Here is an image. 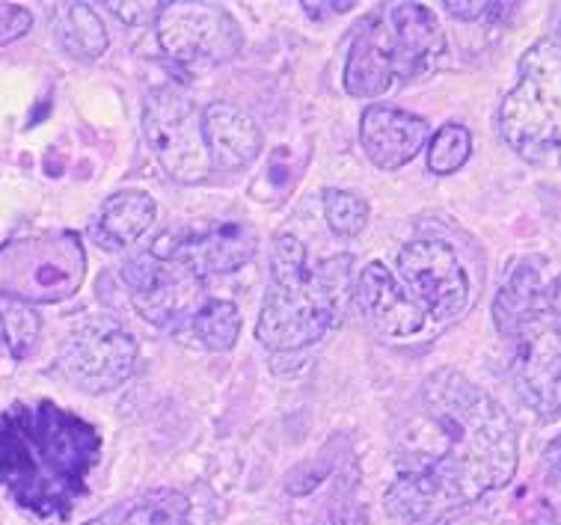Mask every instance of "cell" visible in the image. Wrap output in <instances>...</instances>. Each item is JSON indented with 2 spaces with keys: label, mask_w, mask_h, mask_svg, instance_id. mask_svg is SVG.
<instances>
[{
  "label": "cell",
  "mask_w": 561,
  "mask_h": 525,
  "mask_svg": "<svg viewBox=\"0 0 561 525\" xmlns=\"http://www.w3.org/2000/svg\"><path fill=\"white\" fill-rule=\"evenodd\" d=\"M543 464H547L550 481L561 490V436H556V440L547 445V452H543Z\"/></svg>",
  "instance_id": "cell-27"
},
{
  "label": "cell",
  "mask_w": 561,
  "mask_h": 525,
  "mask_svg": "<svg viewBox=\"0 0 561 525\" xmlns=\"http://www.w3.org/2000/svg\"><path fill=\"white\" fill-rule=\"evenodd\" d=\"M144 132L163 172L175 182L199 184L215 172L205 146L203 111L182 90L154 87L146 92Z\"/></svg>",
  "instance_id": "cell-9"
},
{
  "label": "cell",
  "mask_w": 561,
  "mask_h": 525,
  "mask_svg": "<svg viewBox=\"0 0 561 525\" xmlns=\"http://www.w3.org/2000/svg\"><path fill=\"white\" fill-rule=\"evenodd\" d=\"M392 457L389 514L410 525H439L508 484L520 443L496 398L455 368H439L419 389Z\"/></svg>",
  "instance_id": "cell-1"
},
{
  "label": "cell",
  "mask_w": 561,
  "mask_h": 525,
  "mask_svg": "<svg viewBox=\"0 0 561 525\" xmlns=\"http://www.w3.org/2000/svg\"><path fill=\"white\" fill-rule=\"evenodd\" d=\"M158 205L146 191H119L99 208L92 220V241L107 253L131 247L149 232Z\"/></svg>",
  "instance_id": "cell-17"
},
{
  "label": "cell",
  "mask_w": 561,
  "mask_h": 525,
  "mask_svg": "<svg viewBox=\"0 0 561 525\" xmlns=\"http://www.w3.org/2000/svg\"><path fill=\"white\" fill-rule=\"evenodd\" d=\"M502 140L523 161L561 167V42L541 39L523 54L520 81L500 107Z\"/></svg>",
  "instance_id": "cell-6"
},
{
  "label": "cell",
  "mask_w": 561,
  "mask_h": 525,
  "mask_svg": "<svg viewBox=\"0 0 561 525\" xmlns=\"http://www.w3.org/2000/svg\"><path fill=\"white\" fill-rule=\"evenodd\" d=\"M309 525H316V523H309Z\"/></svg>",
  "instance_id": "cell-30"
},
{
  "label": "cell",
  "mask_w": 561,
  "mask_h": 525,
  "mask_svg": "<svg viewBox=\"0 0 561 525\" xmlns=\"http://www.w3.org/2000/svg\"><path fill=\"white\" fill-rule=\"evenodd\" d=\"M191 330L203 342V347L215 351V354H224V351H232L238 344V335H241V312L229 300H211L208 297L199 306V312L194 315Z\"/></svg>",
  "instance_id": "cell-20"
},
{
  "label": "cell",
  "mask_w": 561,
  "mask_h": 525,
  "mask_svg": "<svg viewBox=\"0 0 561 525\" xmlns=\"http://www.w3.org/2000/svg\"><path fill=\"white\" fill-rule=\"evenodd\" d=\"M152 250L179 259L199 279H205V276L236 273L253 262L255 250H259V235L250 222L224 220L205 226V229H191V232L161 235L152 243Z\"/></svg>",
  "instance_id": "cell-13"
},
{
  "label": "cell",
  "mask_w": 561,
  "mask_h": 525,
  "mask_svg": "<svg viewBox=\"0 0 561 525\" xmlns=\"http://www.w3.org/2000/svg\"><path fill=\"white\" fill-rule=\"evenodd\" d=\"M559 42H561V36H559Z\"/></svg>",
  "instance_id": "cell-31"
},
{
  "label": "cell",
  "mask_w": 561,
  "mask_h": 525,
  "mask_svg": "<svg viewBox=\"0 0 561 525\" xmlns=\"http://www.w3.org/2000/svg\"><path fill=\"white\" fill-rule=\"evenodd\" d=\"M0 333L15 359H27L42 335V318L31 304L0 294Z\"/></svg>",
  "instance_id": "cell-21"
},
{
  "label": "cell",
  "mask_w": 561,
  "mask_h": 525,
  "mask_svg": "<svg viewBox=\"0 0 561 525\" xmlns=\"http://www.w3.org/2000/svg\"><path fill=\"white\" fill-rule=\"evenodd\" d=\"M54 36L75 60H99L107 52V31L102 19L87 3H60L51 12Z\"/></svg>",
  "instance_id": "cell-18"
},
{
  "label": "cell",
  "mask_w": 561,
  "mask_h": 525,
  "mask_svg": "<svg viewBox=\"0 0 561 525\" xmlns=\"http://www.w3.org/2000/svg\"><path fill=\"white\" fill-rule=\"evenodd\" d=\"M324 217L333 232L342 235V238H354L366 229L368 203L357 193L330 187V191H324Z\"/></svg>",
  "instance_id": "cell-23"
},
{
  "label": "cell",
  "mask_w": 561,
  "mask_h": 525,
  "mask_svg": "<svg viewBox=\"0 0 561 525\" xmlns=\"http://www.w3.org/2000/svg\"><path fill=\"white\" fill-rule=\"evenodd\" d=\"M113 525H199L194 502L182 490H152L128 505L111 507Z\"/></svg>",
  "instance_id": "cell-19"
},
{
  "label": "cell",
  "mask_w": 561,
  "mask_h": 525,
  "mask_svg": "<svg viewBox=\"0 0 561 525\" xmlns=\"http://www.w3.org/2000/svg\"><path fill=\"white\" fill-rule=\"evenodd\" d=\"M354 304L363 321L368 323V330L383 342L404 344L434 335L428 321L404 300L392 276V267L383 262H371L359 271L354 283Z\"/></svg>",
  "instance_id": "cell-14"
},
{
  "label": "cell",
  "mask_w": 561,
  "mask_h": 525,
  "mask_svg": "<svg viewBox=\"0 0 561 525\" xmlns=\"http://www.w3.org/2000/svg\"><path fill=\"white\" fill-rule=\"evenodd\" d=\"M428 140L431 128L425 116L401 111L392 104H371L359 119V142L368 161L380 170H399L410 163Z\"/></svg>",
  "instance_id": "cell-15"
},
{
  "label": "cell",
  "mask_w": 561,
  "mask_h": 525,
  "mask_svg": "<svg viewBox=\"0 0 561 525\" xmlns=\"http://www.w3.org/2000/svg\"><path fill=\"white\" fill-rule=\"evenodd\" d=\"M111 10L128 24H149V21H158L163 3H111Z\"/></svg>",
  "instance_id": "cell-26"
},
{
  "label": "cell",
  "mask_w": 561,
  "mask_h": 525,
  "mask_svg": "<svg viewBox=\"0 0 561 525\" xmlns=\"http://www.w3.org/2000/svg\"><path fill=\"white\" fill-rule=\"evenodd\" d=\"M83 525H113L111 511H107V514H102V516H95V520H90V523H83Z\"/></svg>",
  "instance_id": "cell-28"
},
{
  "label": "cell",
  "mask_w": 561,
  "mask_h": 525,
  "mask_svg": "<svg viewBox=\"0 0 561 525\" xmlns=\"http://www.w3.org/2000/svg\"><path fill=\"white\" fill-rule=\"evenodd\" d=\"M446 33L425 3H383L359 21L345 62V90L354 99H378L396 83L437 69Z\"/></svg>",
  "instance_id": "cell-5"
},
{
  "label": "cell",
  "mask_w": 561,
  "mask_h": 525,
  "mask_svg": "<svg viewBox=\"0 0 561 525\" xmlns=\"http://www.w3.org/2000/svg\"><path fill=\"white\" fill-rule=\"evenodd\" d=\"M203 134L208 158L217 172L244 170L265 149V134L253 116L238 111L236 104H208L203 111Z\"/></svg>",
  "instance_id": "cell-16"
},
{
  "label": "cell",
  "mask_w": 561,
  "mask_h": 525,
  "mask_svg": "<svg viewBox=\"0 0 561 525\" xmlns=\"http://www.w3.org/2000/svg\"><path fill=\"white\" fill-rule=\"evenodd\" d=\"M550 525H561V520H559V523H550Z\"/></svg>",
  "instance_id": "cell-29"
},
{
  "label": "cell",
  "mask_w": 561,
  "mask_h": 525,
  "mask_svg": "<svg viewBox=\"0 0 561 525\" xmlns=\"http://www.w3.org/2000/svg\"><path fill=\"white\" fill-rule=\"evenodd\" d=\"M123 279L140 318L161 330H175L182 323H191L199 306L208 300L205 279H199L179 259L154 253V250L128 259L123 264Z\"/></svg>",
  "instance_id": "cell-12"
},
{
  "label": "cell",
  "mask_w": 561,
  "mask_h": 525,
  "mask_svg": "<svg viewBox=\"0 0 561 525\" xmlns=\"http://www.w3.org/2000/svg\"><path fill=\"white\" fill-rule=\"evenodd\" d=\"M428 170L434 175H451L458 172L463 163L470 161L472 155V134L458 122H449L437 132L431 134L428 140Z\"/></svg>",
  "instance_id": "cell-22"
},
{
  "label": "cell",
  "mask_w": 561,
  "mask_h": 525,
  "mask_svg": "<svg viewBox=\"0 0 561 525\" xmlns=\"http://www.w3.org/2000/svg\"><path fill=\"white\" fill-rule=\"evenodd\" d=\"M99 455V431L54 401H15L0 413V490L36 520L72 514Z\"/></svg>",
  "instance_id": "cell-2"
},
{
  "label": "cell",
  "mask_w": 561,
  "mask_h": 525,
  "mask_svg": "<svg viewBox=\"0 0 561 525\" xmlns=\"http://www.w3.org/2000/svg\"><path fill=\"white\" fill-rule=\"evenodd\" d=\"M392 276L404 300L428 321L434 335L458 321L472 300L470 276L458 253L437 238H419L401 247Z\"/></svg>",
  "instance_id": "cell-8"
},
{
  "label": "cell",
  "mask_w": 561,
  "mask_h": 525,
  "mask_svg": "<svg viewBox=\"0 0 561 525\" xmlns=\"http://www.w3.org/2000/svg\"><path fill=\"white\" fill-rule=\"evenodd\" d=\"M87 255L75 232L24 235L0 247V294L24 304H57L83 283Z\"/></svg>",
  "instance_id": "cell-7"
},
{
  "label": "cell",
  "mask_w": 561,
  "mask_h": 525,
  "mask_svg": "<svg viewBox=\"0 0 561 525\" xmlns=\"http://www.w3.org/2000/svg\"><path fill=\"white\" fill-rule=\"evenodd\" d=\"M140 359V347L123 323L107 315L75 327L57 354V372L81 392H113L128 380Z\"/></svg>",
  "instance_id": "cell-10"
},
{
  "label": "cell",
  "mask_w": 561,
  "mask_h": 525,
  "mask_svg": "<svg viewBox=\"0 0 561 525\" xmlns=\"http://www.w3.org/2000/svg\"><path fill=\"white\" fill-rule=\"evenodd\" d=\"M493 321L511 351V374L523 401L541 415H561V273L543 283L535 259L505 276Z\"/></svg>",
  "instance_id": "cell-4"
},
{
  "label": "cell",
  "mask_w": 561,
  "mask_h": 525,
  "mask_svg": "<svg viewBox=\"0 0 561 525\" xmlns=\"http://www.w3.org/2000/svg\"><path fill=\"white\" fill-rule=\"evenodd\" d=\"M33 15L27 7L19 3H0V45H10V42L21 39L24 33L31 31Z\"/></svg>",
  "instance_id": "cell-24"
},
{
  "label": "cell",
  "mask_w": 561,
  "mask_h": 525,
  "mask_svg": "<svg viewBox=\"0 0 561 525\" xmlns=\"http://www.w3.org/2000/svg\"><path fill=\"white\" fill-rule=\"evenodd\" d=\"M446 10L455 15V19H467V21H481V19H500L508 10H514V3H458L451 0L446 3Z\"/></svg>",
  "instance_id": "cell-25"
},
{
  "label": "cell",
  "mask_w": 561,
  "mask_h": 525,
  "mask_svg": "<svg viewBox=\"0 0 561 525\" xmlns=\"http://www.w3.org/2000/svg\"><path fill=\"white\" fill-rule=\"evenodd\" d=\"M354 297V259L333 255L312 262L295 235H274L271 283L255 323V339L274 354H295L321 342Z\"/></svg>",
  "instance_id": "cell-3"
},
{
  "label": "cell",
  "mask_w": 561,
  "mask_h": 525,
  "mask_svg": "<svg viewBox=\"0 0 561 525\" xmlns=\"http://www.w3.org/2000/svg\"><path fill=\"white\" fill-rule=\"evenodd\" d=\"M154 24L163 54L187 69L229 62L244 45L236 15L217 3H163Z\"/></svg>",
  "instance_id": "cell-11"
}]
</instances>
